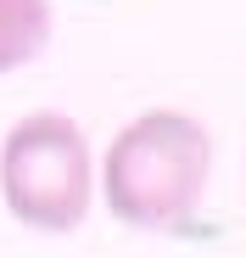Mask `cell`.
Instances as JSON below:
<instances>
[{"mask_svg": "<svg viewBox=\"0 0 246 258\" xmlns=\"http://www.w3.org/2000/svg\"><path fill=\"white\" fill-rule=\"evenodd\" d=\"M207 174H213V135L174 107L129 118L101 163L106 208L140 230H190Z\"/></svg>", "mask_w": 246, "mask_h": 258, "instance_id": "6da1fadb", "label": "cell"}, {"mask_svg": "<svg viewBox=\"0 0 246 258\" xmlns=\"http://www.w3.org/2000/svg\"><path fill=\"white\" fill-rule=\"evenodd\" d=\"M0 191L12 219L28 230H78L90 213V141L62 112H34L6 129L0 146Z\"/></svg>", "mask_w": 246, "mask_h": 258, "instance_id": "7a4b0ae2", "label": "cell"}, {"mask_svg": "<svg viewBox=\"0 0 246 258\" xmlns=\"http://www.w3.org/2000/svg\"><path fill=\"white\" fill-rule=\"evenodd\" d=\"M45 39H51V6L45 0H0V73L34 62Z\"/></svg>", "mask_w": 246, "mask_h": 258, "instance_id": "3957f363", "label": "cell"}]
</instances>
